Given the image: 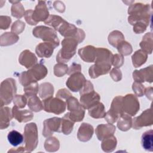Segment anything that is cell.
<instances>
[{
	"label": "cell",
	"mask_w": 153,
	"mask_h": 153,
	"mask_svg": "<svg viewBox=\"0 0 153 153\" xmlns=\"http://www.w3.org/2000/svg\"><path fill=\"white\" fill-rule=\"evenodd\" d=\"M7 138L10 143L14 146L21 144L23 141V135L16 130H12L9 132Z\"/></svg>",
	"instance_id": "24"
},
{
	"label": "cell",
	"mask_w": 153,
	"mask_h": 153,
	"mask_svg": "<svg viewBox=\"0 0 153 153\" xmlns=\"http://www.w3.org/2000/svg\"><path fill=\"white\" fill-rule=\"evenodd\" d=\"M131 126V118L127 115L122 114L120 116L118 122V127L123 131H126L130 129Z\"/></svg>",
	"instance_id": "27"
},
{
	"label": "cell",
	"mask_w": 153,
	"mask_h": 153,
	"mask_svg": "<svg viewBox=\"0 0 153 153\" xmlns=\"http://www.w3.org/2000/svg\"><path fill=\"white\" fill-rule=\"evenodd\" d=\"M32 13H33V11L32 10H27L26 11L25 13V19L26 22L31 25H36V23L34 22V21L32 19Z\"/></svg>",
	"instance_id": "38"
},
{
	"label": "cell",
	"mask_w": 153,
	"mask_h": 153,
	"mask_svg": "<svg viewBox=\"0 0 153 153\" xmlns=\"http://www.w3.org/2000/svg\"><path fill=\"white\" fill-rule=\"evenodd\" d=\"M115 131V127L112 124H100L97 126L96 133L99 140L111 136Z\"/></svg>",
	"instance_id": "15"
},
{
	"label": "cell",
	"mask_w": 153,
	"mask_h": 153,
	"mask_svg": "<svg viewBox=\"0 0 153 153\" xmlns=\"http://www.w3.org/2000/svg\"><path fill=\"white\" fill-rule=\"evenodd\" d=\"M111 76L112 78L115 80V81H118L120 80L121 78V74L120 72V71L118 70L117 69H114L111 71Z\"/></svg>",
	"instance_id": "39"
},
{
	"label": "cell",
	"mask_w": 153,
	"mask_h": 153,
	"mask_svg": "<svg viewBox=\"0 0 153 153\" xmlns=\"http://www.w3.org/2000/svg\"><path fill=\"white\" fill-rule=\"evenodd\" d=\"M47 73V70L44 65H36L29 71L23 72L20 77V81L25 87L30 83L36 82L37 80L44 78Z\"/></svg>",
	"instance_id": "2"
},
{
	"label": "cell",
	"mask_w": 153,
	"mask_h": 153,
	"mask_svg": "<svg viewBox=\"0 0 153 153\" xmlns=\"http://www.w3.org/2000/svg\"><path fill=\"white\" fill-rule=\"evenodd\" d=\"M56 47L54 45L50 42L41 43L36 48V53L38 56L42 57H49L53 53V49Z\"/></svg>",
	"instance_id": "16"
},
{
	"label": "cell",
	"mask_w": 153,
	"mask_h": 153,
	"mask_svg": "<svg viewBox=\"0 0 153 153\" xmlns=\"http://www.w3.org/2000/svg\"><path fill=\"white\" fill-rule=\"evenodd\" d=\"M133 89L138 96H142L144 94V87L140 83H138L137 82H135L134 83H133Z\"/></svg>",
	"instance_id": "35"
},
{
	"label": "cell",
	"mask_w": 153,
	"mask_h": 153,
	"mask_svg": "<svg viewBox=\"0 0 153 153\" xmlns=\"http://www.w3.org/2000/svg\"><path fill=\"white\" fill-rule=\"evenodd\" d=\"M13 114L19 122H27L31 120L33 118V114L30 111L27 110L20 111L16 106L13 107Z\"/></svg>",
	"instance_id": "20"
},
{
	"label": "cell",
	"mask_w": 153,
	"mask_h": 153,
	"mask_svg": "<svg viewBox=\"0 0 153 153\" xmlns=\"http://www.w3.org/2000/svg\"><path fill=\"white\" fill-rule=\"evenodd\" d=\"M33 34L36 37L40 38L45 41L53 44L56 47L59 45V39L56 36V32L51 28L45 26H38L33 30Z\"/></svg>",
	"instance_id": "5"
},
{
	"label": "cell",
	"mask_w": 153,
	"mask_h": 153,
	"mask_svg": "<svg viewBox=\"0 0 153 153\" xmlns=\"http://www.w3.org/2000/svg\"><path fill=\"white\" fill-rule=\"evenodd\" d=\"M43 108L47 112L60 114L65 111L66 104L59 99L49 97L44 100Z\"/></svg>",
	"instance_id": "7"
},
{
	"label": "cell",
	"mask_w": 153,
	"mask_h": 153,
	"mask_svg": "<svg viewBox=\"0 0 153 153\" xmlns=\"http://www.w3.org/2000/svg\"><path fill=\"white\" fill-rule=\"evenodd\" d=\"M29 87H27V85L25 88V94L30 97L32 96H35L37 92H38V85L37 84L36 82L34 83H32L30 85H27Z\"/></svg>",
	"instance_id": "34"
},
{
	"label": "cell",
	"mask_w": 153,
	"mask_h": 153,
	"mask_svg": "<svg viewBox=\"0 0 153 153\" xmlns=\"http://www.w3.org/2000/svg\"><path fill=\"white\" fill-rule=\"evenodd\" d=\"M147 59V53L142 50L135 52L132 56L133 64L135 68H137L145 63Z\"/></svg>",
	"instance_id": "22"
},
{
	"label": "cell",
	"mask_w": 153,
	"mask_h": 153,
	"mask_svg": "<svg viewBox=\"0 0 153 153\" xmlns=\"http://www.w3.org/2000/svg\"><path fill=\"white\" fill-rule=\"evenodd\" d=\"M118 50L120 53L124 55L130 54L132 51L131 45L128 42L125 41H123L120 42V44L119 45Z\"/></svg>",
	"instance_id": "32"
},
{
	"label": "cell",
	"mask_w": 153,
	"mask_h": 153,
	"mask_svg": "<svg viewBox=\"0 0 153 153\" xmlns=\"http://www.w3.org/2000/svg\"><path fill=\"white\" fill-rule=\"evenodd\" d=\"M28 106L31 110L35 112L40 111L44 108L41 102L40 101L39 98L36 96V95L29 99L28 102Z\"/></svg>",
	"instance_id": "29"
},
{
	"label": "cell",
	"mask_w": 153,
	"mask_h": 153,
	"mask_svg": "<svg viewBox=\"0 0 153 153\" xmlns=\"http://www.w3.org/2000/svg\"><path fill=\"white\" fill-rule=\"evenodd\" d=\"M25 141L27 151L34 149L38 143L36 126L35 123L27 124L25 128Z\"/></svg>",
	"instance_id": "6"
},
{
	"label": "cell",
	"mask_w": 153,
	"mask_h": 153,
	"mask_svg": "<svg viewBox=\"0 0 153 153\" xmlns=\"http://www.w3.org/2000/svg\"><path fill=\"white\" fill-rule=\"evenodd\" d=\"M57 97H65L66 99L69 98V97H71V94L66 90V89H63V90H60L58 92V93H57Z\"/></svg>",
	"instance_id": "40"
},
{
	"label": "cell",
	"mask_w": 153,
	"mask_h": 153,
	"mask_svg": "<svg viewBox=\"0 0 153 153\" xmlns=\"http://www.w3.org/2000/svg\"><path fill=\"white\" fill-rule=\"evenodd\" d=\"M74 123V121L69 118V113L65 114L62 119V131L65 134H69L72 130Z\"/></svg>",
	"instance_id": "26"
},
{
	"label": "cell",
	"mask_w": 153,
	"mask_h": 153,
	"mask_svg": "<svg viewBox=\"0 0 153 153\" xmlns=\"http://www.w3.org/2000/svg\"><path fill=\"white\" fill-rule=\"evenodd\" d=\"M53 87L50 83H44L41 85L39 95L41 98L45 99L51 97L53 94Z\"/></svg>",
	"instance_id": "28"
},
{
	"label": "cell",
	"mask_w": 153,
	"mask_h": 153,
	"mask_svg": "<svg viewBox=\"0 0 153 153\" xmlns=\"http://www.w3.org/2000/svg\"><path fill=\"white\" fill-rule=\"evenodd\" d=\"M100 100L99 95L94 90L81 95V105L84 108L89 109L98 103Z\"/></svg>",
	"instance_id": "12"
},
{
	"label": "cell",
	"mask_w": 153,
	"mask_h": 153,
	"mask_svg": "<svg viewBox=\"0 0 153 153\" xmlns=\"http://www.w3.org/2000/svg\"><path fill=\"white\" fill-rule=\"evenodd\" d=\"M44 128L43 135L45 137L50 136L54 131L60 132V124H62V119L54 117L47 120L44 121Z\"/></svg>",
	"instance_id": "11"
},
{
	"label": "cell",
	"mask_w": 153,
	"mask_h": 153,
	"mask_svg": "<svg viewBox=\"0 0 153 153\" xmlns=\"http://www.w3.org/2000/svg\"><path fill=\"white\" fill-rule=\"evenodd\" d=\"M133 78L136 82H152V66L142 69L140 71H135L133 72Z\"/></svg>",
	"instance_id": "14"
},
{
	"label": "cell",
	"mask_w": 153,
	"mask_h": 153,
	"mask_svg": "<svg viewBox=\"0 0 153 153\" xmlns=\"http://www.w3.org/2000/svg\"><path fill=\"white\" fill-rule=\"evenodd\" d=\"M135 26L133 27V30L137 33H140L142 32H143L146 28L147 25H146L145 23L142 22H137L136 23Z\"/></svg>",
	"instance_id": "36"
},
{
	"label": "cell",
	"mask_w": 153,
	"mask_h": 153,
	"mask_svg": "<svg viewBox=\"0 0 153 153\" xmlns=\"http://www.w3.org/2000/svg\"><path fill=\"white\" fill-rule=\"evenodd\" d=\"M62 44L63 48L57 55V61L59 62H66L75 54L77 41L74 38H68L62 41Z\"/></svg>",
	"instance_id": "3"
},
{
	"label": "cell",
	"mask_w": 153,
	"mask_h": 153,
	"mask_svg": "<svg viewBox=\"0 0 153 153\" xmlns=\"http://www.w3.org/2000/svg\"><path fill=\"white\" fill-rule=\"evenodd\" d=\"M88 113L90 116L94 118H103L106 115L104 106L101 103H99L90 108Z\"/></svg>",
	"instance_id": "23"
},
{
	"label": "cell",
	"mask_w": 153,
	"mask_h": 153,
	"mask_svg": "<svg viewBox=\"0 0 153 153\" xmlns=\"http://www.w3.org/2000/svg\"><path fill=\"white\" fill-rule=\"evenodd\" d=\"M48 16V10L46 7L44 1H39L38 5L35 7V10L32 13V19L36 24L39 21L47 20Z\"/></svg>",
	"instance_id": "13"
},
{
	"label": "cell",
	"mask_w": 153,
	"mask_h": 153,
	"mask_svg": "<svg viewBox=\"0 0 153 153\" xmlns=\"http://www.w3.org/2000/svg\"><path fill=\"white\" fill-rule=\"evenodd\" d=\"M105 139H106L103 140L102 145L103 151H107V149H109V151H112L116 146V143H117L116 138L114 136L112 137L109 136Z\"/></svg>",
	"instance_id": "30"
},
{
	"label": "cell",
	"mask_w": 153,
	"mask_h": 153,
	"mask_svg": "<svg viewBox=\"0 0 153 153\" xmlns=\"http://www.w3.org/2000/svg\"><path fill=\"white\" fill-rule=\"evenodd\" d=\"M152 87H149V88H147L146 89V90H145V92H146V95L147 97L149 98L151 100L152 99Z\"/></svg>",
	"instance_id": "41"
},
{
	"label": "cell",
	"mask_w": 153,
	"mask_h": 153,
	"mask_svg": "<svg viewBox=\"0 0 153 153\" xmlns=\"http://www.w3.org/2000/svg\"><path fill=\"white\" fill-rule=\"evenodd\" d=\"M54 74L57 76H63L64 74L68 72V66L63 64H57L55 65L54 68Z\"/></svg>",
	"instance_id": "33"
},
{
	"label": "cell",
	"mask_w": 153,
	"mask_h": 153,
	"mask_svg": "<svg viewBox=\"0 0 153 153\" xmlns=\"http://www.w3.org/2000/svg\"><path fill=\"white\" fill-rule=\"evenodd\" d=\"M93 128L89 124L82 123L80 126L78 132V138L81 141H87L92 136Z\"/></svg>",
	"instance_id": "17"
},
{
	"label": "cell",
	"mask_w": 153,
	"mask_h": 153,
	"mask_svg": "<svg viewBox=\"0 0 153 153\" xmlns=\"http://www.w3.org/2000/svg\"><path fill=\"white\" fill-rule=\"evenodd\" d=\"M123 111L129 115H135L139 109V103L136 97L133 94H128L123 97Z\"/></svg>",
	"instance_id": "8"
},
{
	"label": "cell",
	"mask_w": 153,
	"mask_h": 153,
	"mask_svg": "<svg viewBox=\"0 0 153 153\" xmlns=\"http://www.w3.org/2000/svg\"><path fill=\"white\" fill-rule=\"evenodd\" d=\"M152 124V112L151 108L145 111L139 117L133 119V128L139 129L143 126Z\"/></svg>",
	"instance_id": "10"
},
{
	"label": "cell",
	"mask_w": 153,
	"mask_h": 153,
	"mask_svg": "<svg viewBox=\"0 0 153 153\" xmlns=\"http://www.w3.org/2000/svg\"><path fill=\"white\" fill-rule=\"evenodd\" d=\"M12 15L16 17L20 18L24 14V8L20 2L18 4H14L12 6Z\"/></svg>",
	"instance_id": "31"
},
{
	"label": "cell",
	"mask_w": 153,
	"mask_h": 153,
	"mask_svg": "<svg viewBox=\"0 0 153 153\" xmlns=\"http://www.w3.org/2000/svg\"><path fill=\"white\" fill-rule=\"evenodd\" d=\"M19 61L20 63L22 65L25 66L26 68H29L36 63L37 60L33 53H32L30 51L25 50L23 51L20 54Z\"/></svg>",
	"instance_id": "18"
},
{
	"label": "cell",
	"mask_w": 153,
	"mask_h": 153,
	"mask_svg": "<svg viewBox=\"0 0 153 153\" xmlns=\"http://www.w3.org/2000/svg\"><path fill=\"white\" fill-rule=\"evenodd\" d=\"M66 102L68 109L71 111V113H69V118L74 122L82 120L84 116V110L78 100L74 97H69Z\"/></svg>",
	"instance_id": "4"
},
{
	"label": "cell",
	"mask_w": 153,
	"mask_h": 153,
	"mask_svg": "<svg viewBox=\"0 0 153 153\" xmlns=\"http://www.w3.org/2000/svg\"><path fill=\"white\" fill-rule=\"evenodd\" d=\"M153 131L150 130L143 133L141 139L142 147L146 151H152L153 150V141H152Z\"/></svg>",
	"instance_id": "21"
},
{
	"label": "cell",
	"mask_w": 153,
	"mask_h": 153,
	"mask_svg": "<svg viewBox=\"0 0 153 153\" xmlns=\"http://www.w3.org/2000/svg\"><path fill=\"white\" fill-rule=\"evenodd\" d=\"M96 48L93 46H87L79 49V54L84 61L87 62H93L96 57Z\"/></svg>",
	"instance_id": "19"
},
{
	"label": "cell",
	"mask_w": 153,
	"mask_h": 153,
	"mask_svg": "<svg viewBox=\"0 0 153 153\" xmlns=\"http://www.w3.org/2000/svg\"><path fill=\"white\" fill-rule=\"evenodd\" d=\"M150 8L148 4L136 3L133 4L128 8V14L131 16L128 17V22L134 25L137 22H142L146 25H149L150 19Z\"/></svg>",
	"instance_id": "1"
},
{
	"label": "cell",
	"mask_w": 153,
	"mask_h": 153,
	"mask_svg": "<svg viewBox=\"0 0 153 153\" xmlns=\"http://www.w3.org/2000/svg\"><path fill=\"white\" fill-rule=\"evenodd\" d=\"M86 81L84 75L79 72L74 74L66 81V85L73 91H78L81 90Z\"/></svg>",
	"instance_id": "9"
},
{
	"label": "cell",
	"mask_w": 153,
	"mask_h": 153,
	"mask_svg": "<svg viewBox=\"0 0 153 153\" xmlns=\"http://www.w3.org/2000/svg\"><path fill=\"white\" fill-rule=\"evenodd\" d=\"M140 46L146 53L151 54L152 50V35L151 32L147 33L140 44Z\"/></svg>",
	"instance_id": "25"
},
{
	"label": "cell",
	"mask_w": 153,
	"mask_h": 153,
	"mask_svg": "<svg viewBox=\"0 0 153 153\" xmlns=\"http://www.w3.org/2000/svg\"><path fill=\"white\" fill-rule=\"evenodd\" d=\"M16 97L19 99V100L20 101H19L16 99H14V103H15L16 106H19V108H23V107H25V105H26V98L24 96H22V95H18Z\"/></svg>",
	"instance_id": "37"
}]
</instances>
